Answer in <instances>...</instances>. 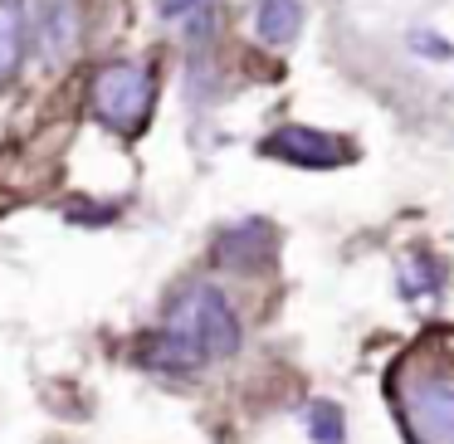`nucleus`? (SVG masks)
Here are the masks:
<instances>
[{"label": "nucleus", "instance_id": "nucleus-1", "mask_svg": "<svg viewBox=\"0 0 454 444\" xmlns=\"http://www.w3.org/2000/svg\"><path fill=\"white\" fill-rule=\"evenodd\" d=\"M235 352H239V317L230 308V298L215 284H191L171 298L167 317H161L157 337L147 347V362L161 366V371L191 376Z\"/></svg>", "mask_w": 454, "mask_h": 444}, {"label": "nucleus", "instance_id": "nucleus-2", "mask_svg": "<svg viewBox=\"0 0 454 444\" xmlns=\"http://www.w3.org/2000/svg\"><path fill=\"white\" fill-rule=\"evenodd\" d=\"M395 410L411 444H454V371L405 366L395 376Z\"/></svg>", "mask_w": 454, "mask_h": 444}, {"label": "nucleus", "instance_id": "nucleus-3", "mask_svg": "<svg viewBox=\"0 0 454 444\" xmlns=\"http://www.w3.org/2000/svg\"><path fill=\"white\" fill-rule=\"evenodd\" d=\"M152 74L142 64H108L93 79V113L118 132H142L152 113Z\"/></svg>", "mask_w": 454, "mask_h": 444}, {"label": "nucleus", "instance_id": "nucleus-4", "mask_svg": "<svg viewBox=\"0 0 454 444\" xmlns=\"http://www.w3.org/2000/svg\"><path fill=\"white\" fill-rule=\"evenodd\" d=\"M269 157L278 161H298V167H333V161L347 157V147L327 132H313V128H284L278 137L264 142Z\"/></svg>", "mask_w": 454, "mask_h": 444}, {"label": "nucleus", "instance_id": "nucleus-5", "mask_svg": "<svg viewBox=\"0 0 454 444\" xmlns=\"http://www.w3.org/2000/svg\"><path fill=\"white\" fill-rule=\"evenodd\" d=\"M254 30L264 44H294L303 30V0H259Z\"/></svg>", "mask_w": 454, "mask_h": 444}, {"label": "nucleus", "instance_id": "nucleus-6", "mask_svg": "<svg viewBox=\"0 0 454 444\" xmlns=\"http://www.w3.org/2000/svg\"><path fill=\"white\" fill-rule=\"evenodd\" d=\"M74 44H79V15H74L69 0H50L40 11V50L50 59H64Z\"/></svg>", "mask_w": 454, "mask_h": 444}, {"label": "nucleus", "instance_id": "nucleus-7", "mask_svg": "<svg viewBox=\"0 0 454 444\" xmlns=\"http://www.w3.org/2000/svg\"><path fill=\"white\" fill-rule=\"evenodd\" d=\"M25 40H30V30H25V5L20 0H0V83L15 79V69L25 59Z\"/></svg>", "mask_w": 454, "mask_h": 444}, {"label": "nucleus", "instance_id": "nucleus-8", "mask_svg": "<svg viewBox=\"0 0 454 444\" xmlns=\"http://www.w3.org/2000/svg\"><path fill=\"white\" fill-rule=\"evenodd\" d=\"M269 245H274V239H269L264 225H239L220 239V259H225L230 269H259L269 259Z\"/></svg>", "mask_w": 454, "mask_h": 444}, {"label": "nucleus", "instance_id": "nucleus-9", "mask_svg": "<svg viewBox=\"0 0 454 444\" xmlns=\"http://www.w3.org/2000/svg\"><path fill=\"white\" fill-rule=\"evenodd\" d=\"M308 430H313V440H323V444H342V415H337V405L317 401L313 410H308Z\"/></svg>", "mask_w": 454, "mask_h": 444}, {"label": "nucleus", "instance_id": "nucleus-10", "mask_svg": "<svg viewBox=\"0 0 454 444\" xmlns=\"http://www.w3.org/2000/svg\"><path fill=\"white\" fill-rule=\"evenodd\" d=\"M200 11H210V0H161L167 20H186V15H200Z\"/></svg>", "mask_w": 454, "mask_h": 444}]
</instances>
